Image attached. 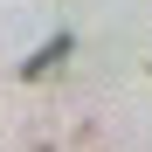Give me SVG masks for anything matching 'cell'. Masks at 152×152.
I'll use <instances>...</instances> for the list:
<instances>
[{
	"mask_svg": "<svg viewBox=\"0 0 152 152\" xmlns=\"http://www.w3.org/2000/svg\"><path fill=\"white\" fill-rule=\"evenodd\" d=\"M69 56H76V42H69V35H48V42L35 48V56L21 62V83H48V76H56V69L69 62Z\"/></svg>",
	"mask_w": 152,
	"mask_h": 152,
	"instance_id": "6da1fadb",
	"label": "cell"
}]
</instances>
